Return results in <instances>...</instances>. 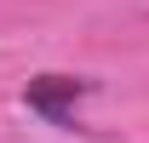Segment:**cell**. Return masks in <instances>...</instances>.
<instances>
[{"mask_svg": "<svg viewBox=\"0 0 149 143\" xmlns=\"http://www.w3.org/2000/svg\"><path fill=\"white\" fill-rule=\"evenodd\" d=\"M92 92V80H80V74H35L29 86H23V103L46 115L52 126H69L74 120V103Z\"/></svg>", "mask_w": 149, "mask_h": 143, "instance_id": "cell-1", "label": "cell"}]
</instances>
